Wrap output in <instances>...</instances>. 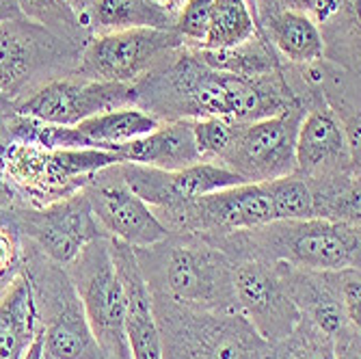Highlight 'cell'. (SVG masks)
<instances>
[{"mask_svg": "<svg viewBox=\"0 0 361 359\" xmlns=\"http://www.w3.org/2000/svg\"><path fill=\"white\" fill-rule=\"evenodd\" d=\"M162 78L165 87L173 91L169 102L192 119L221 117L249 123L297 107L277 74L247 78L216 72L197 59L195 52L180 56Z\"/></svg>", "mask_w": 361, "mask_h": 359, "instance_id": "6da1fadb", "label": "cell"}, {"mask_svg": "<svg viewBox=\"0 0 361 359\" xmlns=\"http://www.w3.org/2000/svg\"><path fill=\"white\" fill-rule=\"evenodd\" d=\"M165 249L152 255L154 275L145 279L152 295L171 303L210 310L238 312L234 295V260L221 247L197 234L162 241Z\"/></svg>", "mask_w": 361, "mask_h": 359, "instance_id": "7a4b0ae2", "label": "cell"}, {"mask_svg": "<svg viewBox=\"0 0 361 359\" xmlns=\"http://www.w3.org/2000/svg\"><path fill=\"white\" fill-rule=\"evenodd\" d=\"M240 234H245L247 245L253 249V260L283 262L318 273L359 269V223L312 217L299 221H271Z\"/></svg>", "mask_w": 361, "mask_h": 359, "instance_id": "3957f363", "label": "cell"}, {"mask_svg": "<svg viewBox=\"0 0 361 359\" xmlns=\"http://www.w3.org/2000/svg\"><path fill=\"white\" fill-rule=\"evenodd\" d=\"M152 292V290H149ZM162 359H264L269 342L240 312L192 310L152 295Z\"/></svg>", "mask_w": 361, "mask_h": 359, "instance_id": "277c9868", "label": "cell"}, {"mask_svg": "<svg viewBox=\"0 0 361 359\" xmlns=\"http://www.w3.org/2000/svg\"><path fill=\"white\" fill-rule=\"evenodd\" d=\"M0 162L13 190L24 193L32 208H44L78 193L93 174L121 160L106 150H50L37 143L9 141L0 152Z\"/></svg>", "mask_w": 361, "mask_h": 359, "instance_id": "5b68a950", "label": "cell"}, {"mask_svg": "<svg viewBox=\"0 0 361 359\" xmlns=\"http://www.w3.org/2000/svg\"><path fill=\"white\" fill-rule=\"evenodd\" d=\"M68 277L80 299L89 329L106 359H130L126 295L113 262L111 238L89 243L70 262Z\"/></svg>", "mask_w": 361, "mask_h": 359, "instance_id": "8992f818", "label": "cell"}, {"mask_svg": "<svg viewBox=\"0 0 361 359\" xmlns=\"http://www.w3.org/2000/svg\"><path fill=\"white\" fill-rule=\"evenodd\" d=\"M303 113L299 107L273 117L234 126V139L219 160L243 182L262 184L297 171V130Z\"/></svg>", "mask_w": 361, "mask_h": 359, "instance_id": "52a82bcc", "label": "cell"}, {"mask_svg": "<svg viewBox=\"0 0 361 359\" xmlns=\"http://www.w3.org/2000/svg\"><path fill=\"white\" fill-rule=\"evenodd\" d=\"M139 100L137 83H104L93 78H59L42 85L16 102V115L48 126H76L93 115L133 107Z\"/></svg>", "mask_w": 361, "mask_h": 359, "instance_id": "ba28073f", "label": "cell"}, {"mask_svg": "<svg viewBox=\"0 0 361 359\" xmlns=\"http://www.w3.org/2000/svg\"><path fill=\"white\" fill-rule=\"evenodd\" d=\"M80 190L109 238L133 249H147L169 238L171 230L149 204L126 186L117 165L93 174Z\"/></svg>", "mask_w": 361, "mask_h": 359, "instance_id": "9c48e42d", "label": "cell"}, {"mask_svg": "<svg viewBox=\"0 0 361 359\" xmlns=\"http://www.w3.org/2000/svg\"><path fill=\"white\" fill-rule=\"evenodd\" d=\"M182 46L176 30L126 28L97 32L82 52L85 78L104 83H137L160 54Z\"/></svg>", "mask_w": 361, "mask_h": 359, "instance_id": "30bf717a", "label": "cell"}, {"mask_svg": "<svg viewBox=\"0 0 361 359\" xmlns=\"http://www.w3.org/2000/svg\"><path fill=\"white\" fill-rule=\"evenodd\" d=\"M13 219L16 227L35 241L54 264H70L89 243L109 238L82 190L44 208L18 212Z\"/></svg>", "mask_w": 361, "mask_h": 359, "instance_id": "8fae6325", "label": "cell"}, {"mask_svg": "<svg viewBox=\"0 0 361 359\" xmlns=\"http://www.w3.org/2000/svg\"><path fill=\"white\" fill-rule=\"evenodd\" d=\"M234 295L238 312L269 344L286 338L301 320L273 262L251 257L234 264Z\"/></svg>", "mask_w": 361, "mask_h": 359, "instance_id": "7c38bea8", "label": "cell"}, {"mask_svg": "<svg viewBox=\"0 0 361 359\" xmlns=\"http://www.w3.org/2000/svg\"><path fill=\"white\" fill-rule=\"evenodd\" d=\"M186 232H247L267 225L273 219V208L264 184H236L204 197H197L169 214Z\"/></svg>", "mask_w": 361, "mask_h": 359, "instance_id": "4fadbf2b", "label": "cell"}, {"mask_svg": "<svg viewBox=\"0 0 361 359\" xmlns=\"http://www.w3.org/2000/svg\"><path fill=\"white\" fill-rule=\"evenodd\" d=\"M297 171L305 180H322L359 171L353 162L344 126L331 109H314L301 117L297 130Z\"/></svg>", "mask_w": 361, "mask_h": 359, "instance_id": "5bb4252c", "label": "cell"}, {"mask_svg": "<svg viewBox=\"0 0 361 359\" xmlns=\"http://www.w3.org/2000/svg\"><path fill=\"white\" fill-rule=\"evenodd\" d=\"M111 253L126 295V340L130 359H162L154 299L133 247L111 238Z\"/></svg>", "mask_w": 361, "mask_h": 359, "instance_id": "9a60e30c", "label": "cell"}, {"mask_svg": "<svg viewBox=\"0 0 361 359\" xmlns=\"http://www.w3.org/2000/svg\"><path fill=\"white\" fill-rule=\"evenodd\" d=\"M48 316L44 320V348L50 359H106L85 318L80 299L68 275L54 273Z\"/></svg>", "mask_w": 361, "mask_h": 359, "instance_id": "2e32d148", "label": "cell"}, {"mask_svg": "<svg viewBox=\"0 0 361 359\" xmlns=\"http://www.w3.org/2000/svg\"><path fill=\"white\" fill-rule=\"evenodd\" d=\"M56 37L30 20L9 18L0 22V89L18 97L42 65L56 54Z\"/></svg>", "mask_w": 361, "mask_h": 359, "instance_id": "e0dca14e", "label": "cell"}, {"mask_svg": "<svg viewBox=\"0 0 361 359\" xmlns=\"http://www.w3.org/2000/svg\"><path fill=\"white\" fill-rule=\"evenodd\" d=\"M288 297L299 308L301 316L310 318L316 327L338 340L346 331V316L340 299V271L318 273L283 262H273Z\"/></svg>", "mask_w": 361, "mask_h": 359, "instance_id": "ac0fdd59", "label": "cell"}, {"mask_svg": "<svg viewBox=\"0 0 361 359\" xmlns=\"http://www.w3.org/2000/svg\"><path fill=\"white\" fill-rule=\"evenodd\" d=\"M121 162H133L162 171H178L204 160L197 152L190 121L178 119L169 123H158L149 135L128 141L113 150Z\"/></svg>", "mask_w": 361, "mask_h": 359, "instance_id": "d6986e66", "label": "cell"}, {"mask_svg": "<svg viewBox=\"0 0 361 359\" xmlns=\"http://www.w3.org/2000/svg\"><path fill=\"white\" fill-rule=\"evenodd\" d=\"M42 329L35 281L18 273L0 297V359H24Z\"/></svg>", "mask_w": 361, "mask_h": 359, "instance_id": "ffe728a7", "label": "cell"}, {"mask_svg": "<svg viewBox=\"0 0 361 359\" xmlns=\"http://www.w3.org/2000/svg\"><path fill=\"white\" fill-rule=\"evenodd\" d=\"M262 35L273 42V46L292 63L312 65L324 54V39L310 13L303 11H271L267 18H259Z\"/></svg>", "mask_w": 361, "mask_h": 359, "instance_id": "44dd1931", "label": "cell"}, {"mask_svg": "<svg viewBox=\"0 0 361 359\" xmlns=\"http://www.w3.org/2000/svg\"><path fill=\"white\" fill-rule=\"evenodd\" d=\"M176 16L178 11L162 0H93L89 28H97V32L126 28L176 30Z\"/></svg>", "mask_w": 361, "mask_h": 359, "instance_id": "7402d4cb", "label": "cell"}, {"mask_svg": "<svg viewBox=\"0 0 361 359\" xmlns=\"http://www.w3.org/2000/svg\"><path fill=\"white\" fill-rule=\"evenodd\" d=\"M262 35L259 22L251 16L245 0H212L208 35L197 50H225L236 48Z\"/></svg>", "mask_w": 361, "mask_h": 359, "instance_id": "603a6c76", "label": "cell"}, {"mask_svg": "<svg viewBox=\"0 0 361 359\" xmlns=\"http://www.w3.org/2000/svg\"><path fill=\"white\" fill-rule=\"evenodd\" d=\"M195 54L204 65L216 72H227L247 78L277 74L279 68L275 52L269 48L267 37H253L236 48L225 50H195Z\"/></svg>", "mask_w": 361, "mask_h": 359, "instance_id": "cb8c5ba5", "label": "cell"}, {"mask_svg": "<svg viewBox=\"0 0 361 359\" xmlns=\"http://www.w3.org/2000/svg\"><path fill=\"white\" fill-rule=\"evenodd\" d=\"M264 359H340V348L336 338L301 316L286 338L269 344Z\"/></svg>", "mask_w": 361, "mask_h": 359, "instance_id": "d4e9b609", "label": "cell"}, {"mask_svg": "<svg viewBox=\"0 0 361 359\" xmlns=\"http://www.w3.org/2000/svg\"><path fill=\"white\" fill-rule=\"evenodd\" d=\"M262 184H264L269 193L275 221H299V219L316 217L314 193H312L310 182L303 176L290 174V176L275 178Z\"/></svg>", "mask_w": 361, "mask_h": 359, "instance_id": "484cf974", "label": "cell"}, {"mask_svg": "<svg viewBox=\"0 0 361 359\" xmlns=\"http://www.w3.org/2000/svg\"><path fill=\"white\" fill-rule=\"evenodd\" d=\"M236 121L221 117H200L190 121L197 152L204 160H221L234 139Z\"/></svg>", "mask_w": 361, "mask_h": 359, "instance_id": "4316f807", "label": "cell"}, {"mask_svg": "<svg viewBox=\"0 0 361 359\" xmlns=\"http://www.w3.org/2000/svg\"><path fill=\"white\" fill-rule=\"evenodd\" d=\"M212 13V0H184V5L178 9L176 16V32L182 44H195L202 48Z\"/></svg>", "mask_w": 361, "mask_h": 359, "instance_id": "83f0119b", "label": "cell"}, {"mask_svg": "<svg viewBox=\"0 0 361 359\" xmlns=\"http://www.w3.org/2000/svg\"><path fill=\"white\" fill-rule=\"evenodd\" d=\"M16 5L20 13L26 16V20L37 22L48 30L50 28L70 30L72 26H80L63 0H16Z\"/></svg>", "mask_w": 361, "mask_h": 359, "instance_id": "f1b7e54d", "label": "cell"}, {"mask_svg": "<svg viewBox=\"0 0 361 359\" xmlns=\"http://www.w3.org/2000/svg\"><path fill=\"white\" fill-rule=\"evenodd\" d=\"M340 299L344 308L346 322L353 331L359 334L361 327V277L359 269L340 271Z\"/></svg>", "mask_w": 361, "mask_h": 359, "instance_id": "f546056e", "label": "cell"}, {"mask_svg": "<svg viewBox=\"0 0 361 359\" xmlns=\"http://www.w3.org/2000/svg\"><path fill=\"white\" fill-rule=\"evenodd\" d=\"M324 0H259V11L269 9L271 11H281V9H292V11H303V13H318Z\"/></svg>", "mask_w": 361, "mask_h": 359, "instance_id": "4dcf8cb0", "label": "cell"}, {"mask_svg": "<svg viewBox=\"0 0 361 359\" xmlns=\"http://www.w3.org/2000/svg\"><path fill=\"white\" fill-rule=\"evenodd\" d=\"M9 232L11 230H0V271H7L9 267L16 264L18 249H16V241Z\"/></svg>", "mask_w": 361, "mask_h": 359, "instance_id": "1f68e13d", "label": "cell"}, {"mask_svg": "<svg viewBox=\"0 0 361 359\" xmlns=\"http://www.w3.org/2000/svg\"><path fill=\"white\" fill-rule=\"evenodd\" d=\"M68 9L74 13L76 22L85 28H89V13H91V7H93V0H63Z\"/></svg>", "mask_w": 361, "mask_h": 359, "instance_id": "d6a6232c", "label": "cell"}, {"mask_svg": "<svg viewBox=\"0 0 361 359\" xmlns=\"http://www.w3.org/2000/svg\"><path fill=\"white\" fill-rule=\"evenodd\" d=\"M13 202H16V190L9 184V180L5 176V169H3V162H0V206L9 208Z\"/></svg>", "mask_w": 361, "mask_h": 359, "instance_id": "836d02e7", "label": "cell"}, {"mask_svg": "<svg viewBox=\"0 0 361 359\" xmlns=\"http://www.w3.org/2000/svg\"><path fill=\"white\" fill-rule=\"evenodd\" d=\"M44 355H46V348H44V324H42V329H39L37 338L32 340V344H30V348L26 351L24 359H44Z\"/></svg>", "mask_w": 361, "mask_h": 359, "instance_id": "e575fe53", "label": "cell"}, {"mask_svg": "<svg viewBox=\"0 0 361 359\" xmlns=\"http://www.w3.org/2000/svg\"><path fill=\"white\" fill-rule=\"evenodd\" d=\"M20 9L16 5V0H0V22L9 20V18H18Z\"/></svg>", "mask_w": 361, "mask_h": 359, "instance_id": "d590c367", "label": "cell"}, {"mask_svg": "<svg viewBox=\"0 0 361 359\" xmlns=\"http://www.w3.org/2000/svg\"><path fill=\"white\" fill-rule=\"evenodd\" d=\"M16 113V104H13V100L11 97L0 89V117L3 115H13Z\"/></svg>", "mask_w": 361, "mask_h": 359, "instance_id": "8d00e7d4", "label": "cell"}, {"mask_svg": "<svg viewBox=\"0 0 361 359\" xmlns=\"http://www.w3.org/2000/svg\"><path fill=\"white\" fill-rule=\"evenodd\" d=\"M16 227V219H13V212L9 208H3L0 206V230H11Z\"/></svg>", "mask_w": 361, "mask_h": 359, "instance_id": "74e56055", "label": "cell"}, {"mask_svg": "<svg viewBox=\"0 0 361 359\" xmlns=\"http://www.w3.org/2000/svg\"><path fill=\"white\" fill-rule=\"evenodd\" d=\"M245 5H247V9L251 11V16L259 22V13H257V9H259V0H245Z\"/></svg>", "mask_w": 361, "mask_h": 359, "instance_id": "f35d334b", "label": "cell"}, {"mask_svg": "<svg viewBox=\"0 0 361 359\" xmlns=\"http://www.w3.org/2000/svg\"><path fill=\"white\" fill-rule=\"evenodd\" d=\"M9 141H5V123H3V117H0V152L7 147Z\"/></svg>", "mask_w": 361, "mask_h": 359, "instance_id": "ab89813d", "label": "cell"}, {"mask_svg": "<svg viewBox=\"0 0 361 359\" xmlns=\"http://www.w3.org/2000/svg\"><path fill=\"white\" fill-rule=\"evenodd\" d=\"M162 3H165L169 9H173V11H178L182 5H184V0H162Z\"/></svg>", "mask_w": 361, "mask_h": 359, "instance_id": "60d3db41", "label": "cell"}, {"mask_svg": "<svg viewBox=\"0 0 361 359\" xmlns=\"http://www.w3.org/2000/svg\"><path fill=\"white\" fill-rule=\"evenodd\" d=\"M44 359H50V357H48V355H44Z\"/></svg>", "mask_w": 361, "mask_h": 359, "instance_id": "b9f144b4", "label": "cell"}]
</instances>
